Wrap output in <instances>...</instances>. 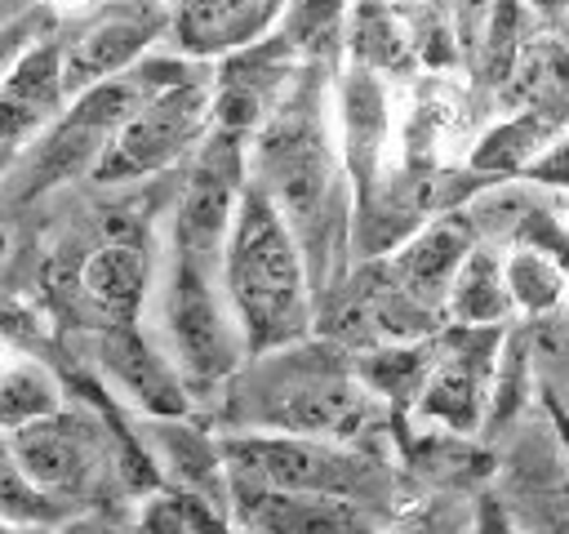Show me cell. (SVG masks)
<instances>
[{"mask_svg":"<svg viewBox=\"0 0 569 534\" xmlns=\"http://www.w3.org/2000/svg\"><path fill=\"white\" fill-rule=\"evenodd\" d=\"M387 80L391 76L356 58L342 67V76H333V125L351 178V200L382 182L396 165V98Z\"/></svg>","mask_w":569,"mask_h":534,"instance_id":"10","label":"cell"},{"mask_svg":"<svg viewBox=\"0 0 569 534\" xmlns=\"http://www.w3.org/2000/svg\"><path fill=\"white\" fill-rule=\"evenodd\" d=\"M227 503L231 525L244 530H276V534H325V530H369L378 525L373 507L356 498L333 494H298V490H271L244 476H227Z\"/></svg>","mask_w":569,"mask_h":534,"instance_id":"13","label":"cell"},{"mask_svg":"<svg viewBox=\"0 0 569 534\" xmlns=\"http://www.w3.org/2000/svg\"><path fill=\"white\" fill-rule=\"evenodd\" d=\"M213 125V80L209 76H191L178 85H160L151 89L129 116L124 125L111 134L107 151L93 165V182H138L147 174H160L169 165H178L182 156H191L200 147V138Z\"/></svg>","mask_w":569,"mask_h":534,"instance_id":"6","label":"cell"},{"mask_svg":"<svg viewBox=\"0 0 569 534\" xmlns=\"http://www.w3.org/2000/svg\"><path fill=\"white\" fill-rule=\"evenodd\" d=\"M13 160H18V147H9V142H0V178L13 169Z\"/></svg>","mask_w":569,"mask_h":534,"instance_id":"32","label":"cell"},{"mask_svg":"<svg viewBox=\"0 0 569 534\" xmlns=\"http://www.w3.org/2000/svg\"><path fill=\"white\" fill-rule=\"evenodd\" d=\"M142 441H147V463L160 467V476L169 485L182 490H200L218 503H227V458H222V441L204 436L200 427L187 423V414H147L142 423Z\"/></svg>","mask_w":569,"mask_h":534,"instance_id":"17","label":"cell"},{"mask_svg":"<svg viewBox=\"0 0 569 534\" xmlns=\"http://www.w3.org/2000/svg\"><path fill=\"white\" fill-rule=\"evenodd\" d=\"M556 196V205H560V214H565V222H569V191H551Z\"/></svg>","mask_w":569,"mask_h":534,"instance_id":"33","label":"cell"},{"mask_svg":"<svg viewBox=\"0 0 569 534\" xmlns=\"http://www.w3.org/2000/svg\"><path fill=\"white\" fill-rule=\"evenodd\" d=\"M520 178H529V182H538L547 191H569V125L542 147V156Z\"/></svg>","mask_w":569,"mask_h":534,"instance_id":"27","label":"cell"},{"mask_svg":"<svg viewBox=\"0 0 569 534\" xmlns=\"http://www.w3.org/2000/svg\"><path fill=\"white\" fill-rule=\"evenodd\" d=\"M156 316H160L156 343L164 347V356L173 360L191 396L227 387V378L249 356L222 289V267L196 254H182L178 245L169 249V267L156 289Z\"/></svg>","mask_w":569,"mask_h":534,"instance_id":"4","label":"cell"},{"mask_svg":"<svg viewBox=\"0 0 569 534\" xmlns=\"http://www.w3.org/2000/svg\"><path fill=\"white\" fill-rule=\"evenodd\" d=\"M58 405H62V387H58L49 365L22 356L0 374V427L4 432L22 427V423H31Z\"/></svg>","mask_w":569,"mask_h":534,"instance_id":"23","label":"cell"},{"mask_svg":"<svg viewBox=\"0 0 569 534\" xmlns=\"http://www.w3.org/2000/svg\"><path fill=\"white\" fill-rule=\"evenodd\" d=\"M560 129L565 125H556L538 111H502V120H493L485 134H476L462 165L480 178H520Z\"/></svg>","mask_w":569,"mask_h":534,"instance_id":"21","label":"cell"},{"mask_svg":"<svg viewBox=\"0 0 569 534\" xmlns=\"http://www.w3.org/2000/svg\"><path fill=\"white\" fill-rule=\"evenodd\" d=\"M22 472L58 503H80L98 490L102 472L111 467L107 427L84 409H49L9 432Z\"/></svg>","mask_w":569,"mask_h":534,"instance_id":"9","label":"cell"},{"mask_svg":"<svg viewBox=\"0 0 569 534\" xmlns=\"http://www.w3.org/2000/svg\"><path fill=\"white\" fill-rule=\"evenodd\" d=\"M391 4H409V0H391ZM422 4H427V0H422Z\"/></svg>","mask_w":569,"mask_h":534,"instance_id":"34","label":"cell"},{"mask_svg":"<svg viewBox=\"0 0 569 534\" xmlns=\"http://www.w3.org/2000/svg\"><path fill=\"white\" fill-rule=\"evenodd\" d=\"M516 316L511 294H507V267L502 249L489 240H476L453 271L449 298H445V320L449 325H507Z\"/></svg>","mask_w":569,"mask_h":534,"instance_id":"20","label":"cell"},{"mask_svg":"<svg viewBox=\"0 0 569 534\" xmlns=\"http://www.w3.org/2000/svg\"><path fill=\"white\" fill-rule=\"evenodd\" d=\"M67 102L71 93L62 80V49L49 40L22 49L0 76V142L27 147L62 116Z\"/></svg>","mask_w":569,"mask_h":534,"instance_id":"14","label":"cell"},{"mask_svg":"<svg viewBox=\"0 0 569 534\" xmlns=\"http://www.w3.org/2000/svg\"><path fill=\"white\" fill-rule=\"evenodd\" d=\"M351 0H284L280 4V36L302 58H325L333 40L347 36Z\"/></svg>","mask_w":569,"mask_h":534,"instance_id":"24","label":"cell"},{"mask_svg":"<svg viewBox=\"0 0 569 534\" xmlns=\"http://www.w3.org/2000/svg\"><path fill=\"white\" fill-rule=\"evenodd\" d=\"M502 334L507 325H445L436 334L427 378L409 405L413 418L449 436H476L485 427Z\"/></svg>","mask_w":569,"mask_h":534,"instance_id":"7","label":"cell"},{"mask_svg":"<svg viewBox=\"0 0 569 534\" xmlns=\"http://www.w3.org/2000/svg\"><path fill=\"white\" fill-rule=\"evenodd\" d=\"M76 294L98 312L102 325L111 320H138L147 294H151V258L138 236H107L93 245L80 263Z\"/></svg>","mask_w":569,"mask_h":534,"instance_id":"15","label":"cell"},{"mask_svg":"<svg viewBox=\"0 0 569 534\" xmlns=\"http://www.w3.org/2000/svg\"><path fill=\"white\" fill-rule=\"evenodd\" d=\"M276 13L280 0H178L173 44L187 58H218L258 40Z\"/></svg>","mask_w":569,"mask_h":534,"instance_id":"18","label":"cell"},{"mask_svg":"<svg viewBox=\"0 0 569 534\" xmlns=\"http://www.w3.org/2000/svg\"><path fill=\"white\" fill-rule=\"evenodd\" d=\"M98 0H49V9H58V13H89Z\"/></svg>","mask_w":569,"mask_h":534,"instance_id":"30","label":"cell"},{"mask_svg":"<svg viewBox=\"0 0 569 534\" xmlns=\"http://www.w3.org/2000/svg\"><path fill=\"white\" fill-rule=\"evenodd\" d=\"M138 525L142 530H164V534H187V530H227L231 516H227V503H218L200 490L169 485L164 494L142 503Z\"/></svg>","mask_w":569,"mask_h":534,"instance_id":"26","label":"cell"},{"mask_svg":"<svg viewBox=\"0 0 569 534\" xmlns=\"http://www.w3.org/2000/svg\"><path fill=\"white\" fill-rule=\"evenodd\" d=\"M471 245H476V231L467 227V218L458 209H440V214L422 218L400 245L378 254V263L413 303H422V307L445 316V298H449L453 271L462 267Z\"/></svg>","mask_w":569,"mask_h":534,"instance_id":"12","label":"cell"},{"mask_svg":"<svg viewBox=\"0 0 569 534\" xmlns=\"http://www.w3.org/2000/svg\"><path fill=\"white\" fill-rule=\"evenodd\" d=\"M502 111H538L556 125H569V40L560 31H538L520 40L502 85Z\"/></svg>","mask_w":569,"mask_h":534,"instance_id":"16","label":"cell"},{"mask_svg":"<svg viewBox=\"0 0 569 534\" xmlns=\"http://www.w3.org/2000/svg\"><path fill=\"white\" fill-rule=\"evenodd\" d=\"M9 254H13V231H9V222H0V267L9 263Z\"/></svg>","mask_w":569,"mask_h":534,"instance_id":"31","label":"cell"},{"mask_svg":"<svg viewBox=\"0 0 569 534\" xmlns=\"http://www.w3.org/2000/svg\"><path fill=\"white\" fill-rule=\"evenodd\" d=\"M378 409V396L360 383L356 360L333 338H298L258 356L227 378L231 432H302L356 441Z\"/></svg>","mask_w":569,"mask_h":534,"instance_id":"2","label":"cell"},{"mask_svg":"<svg viewBox=\"0 0 569 534\" xmlns=\"http://www.w3.org/2000/svg\"><path fill=\"white\" fill-rule=\"evenodd\" d=\"M13 360H22V352H18V343H13L9 334H0V374H4Z\"/></svg>","mask_w":569,"mask_h":534,"instance_id":"29","label":"cell"},{"mask_svg":"<svg viewBox=\"0 0 569 534\" xmlns=\"http://www.w3.org/2000/svg\"><path fill=\"white\" fill-rule=\"evenodd\" d=\"M502 267H507L511 307L525 316H551L569 298V271L542 249L511 245V249H502Z\"/></svg>","mask_w":569,"mask_h":534,"instance_id":"22","label":"cell"},{"mask_svg":"<svg viewBox=\"0 0 569 534\" xmlns=\"http://www.w3.org/2000/svg\"><path fill=\"white\" fill-rule=\"evenodd\" d=\"M151 36H156V22L147 18H102L93 22L84 36H76L71 49H62V80H67V93H84L89 85L98 80H111L120 71H129L147 49H151Z\"/></svg>","mask_w":569,"mask_h":534,"instance_id":"19","label":"cell"},{"mask_svg":"<svg viewBox=\"0 0 569 534\" xmlns=\"http://www.w3.org/2000/svg\"><path fill=\"white\" fill-rule=\"evenodd\" d=\"M222 458L227 476H244L271 490L333 494L356 498L365 507H382L391 494L387 463L356 441L302 432H231L222 436Z\"/></svg>","mask_w":569,"mask_h":534,"instance_id":"5","label":"cell"},{"mask_svg":"<svg viewBox=\"0 0 569 534\" xmlns=\"http://www.w3.org/2000/svg\"><path fill=\"white\" fill-rule=\"evenodd\" d=\"M244 182H249L244 134L209 125V134L191 151L187 182L173 205V245L182 254H196V258L222 267V245H227L236 205L244 196Z\"/></svg>","mask_w":569,"mask_h":534,"instance_id":"8","label":"cell"},{"mask_svg":"<svg viewBox=\"0 0 569 534\" xmlns=\"http://www.w3.org/2000/svg\"><path fill=\"white\" fill-rule=\"evenodd\" d=\"M222 289L249 356L298 343L316 325V289L302 245L267 200V191L253 182H244L222 245Z\"/></svg>","mask_w":569,"mask_h":534,"instance_id":"3","label":"cell"},{"mask_svg":"<svg viewBox=\"0 0 569 534\" xmlns=\"http://www.w3.org/2000/svg\"><path fill=\"white\" fill-rule=\"evenodd\" d=\"M62 503L49 498L18 463L9 432L0 427V525H53Z\"/></svg>","mask_w":569,"mask_h":534,"instance_id":"25","label":"cell"},{"mask_svg":"<svg viewBox=\"0 0 569 534\" xmlns=\"http://www.w3.org/2000/svg\"><path fill=\"white\" fill-rule=\"evenodd\" d=\"M525 13L538 22V31H560L569 27V0H520Z\"/></svg>","mask_w":569,"mask_h":534,"instance_id":"28","label":"cell"},{"mask_svg":"<svg viewBox=\"0 0 569 534\" xmlns=\"http://www.w3.org/2000/svg\"><path fill=\"white\" fill-rule=\"evenodd\" d=\"M244 169L293 227L320 303L338 285V249L351 236V178L338 151L333 80L325 58L298 62L244 138Z\"/></svg>","mask_w":569,"mask_h":534,"instance_id":"1","label":"cell"},{"mask_svg":"<svg viewBox=\"0 0 569 534\" xmlns=\"http://www.w3.org/2000/svg\"><path fill=\"white\" fill-rule=\"evenodd\" d=\"M98 369L107 387L129 400L142 418L147 414H191V392L164 347L138 329V320H111L98 325Z\"/></svg>","mask_w":569,"mask_h":534,"instance_id":"11","label":"cell"}]
</instances>
